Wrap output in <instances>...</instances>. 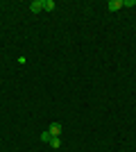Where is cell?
Returning a JSON list of instances; mask_svg holds the SVG:
<instances>
[{
  "label": "cell",
  "mask_w": 136,
  "mask_h": 152,
  "mask_svg": "<svg viewBox=\"0 0 136 152\" xmlns=\"http://www.w3.org/2000/svg\"><path fill=\"white\" fill-rule=\"evenodd\" d=\"M136 0H109L107 2V9L109 12H118V9H123V7H134Z\"/></svg>",
  "instance_id": "1"
},
{
  "label": "cell",
  "mask_w": 136,
  "mask_h": 152,
  "mask_svg": "<svg viewBox=\"0 0 136 152\" xmlns=\"http://www.w3.org/2000/svg\"><path fill=\"white\" fill-rule=\"evenodd\" d=\"M61 132H64V125H61V123H52V125H50V129H48L50 139H57V136H59Z\"/></svg>",
  "instance_id": "2"
},
{
  "label": "cell",
  "mask_w": 136,
  "mask_h": 152,
  "mask_svg": "<svg viewBox=\"0 0 136 152\" xmlns=\"http://www.w3.org/2000/svg\"><path fill=\"white\" fill-rule=\"evenodd\" d=\"M43 5H45V0H32V2H30V12L32 14L43 12Z\"/></svg>",
  "instance_id": "3"
},
{
  "label": "cell",
  "mask_w": 136,
  "mask_h": 152,
  "mask_svg": "<svg viewBox=\"0 0 136 152\" xmlns=\"http://www.w3.org/2000/svg\"><path fill=\"white\" fill-rule=\"evenodd\" d=\"M43 9H45V12H55V9H57V5H55V0H45Z\"/></svg>",
  "instance_id": "4"
},
{
  "label": "cell",
  "mask_w": 136,
  "mask_h": 152,
  "mask_svg": "<svg viewBox=\"0 0 136 152\" xmlns=\"http://www.w3.org/2000/svg\"><path fill=\"white\" fill-rule=\"evenodd\" d=\"M48 143H50V145L55 148V150H59V148H61V139H59V136H57V139H50Z\"/></svg>",
  "instance_id": "5"
},
{
  "label": "cell",
  "mask_w": 136,
  "mask_h": 152,
  "mask_svg": "<svg viewBox=\"0 0 136 152\" xmlns=\"http://www.w3.org/2000/svg\"><path fill=\"white\" fill-rule=\"evenodd\" d=\"M18 64H20V66H25V64H27V57H25V55H20V57H18Z\"/></svg>",
  "instance_id": "6"
}]
</instances>
